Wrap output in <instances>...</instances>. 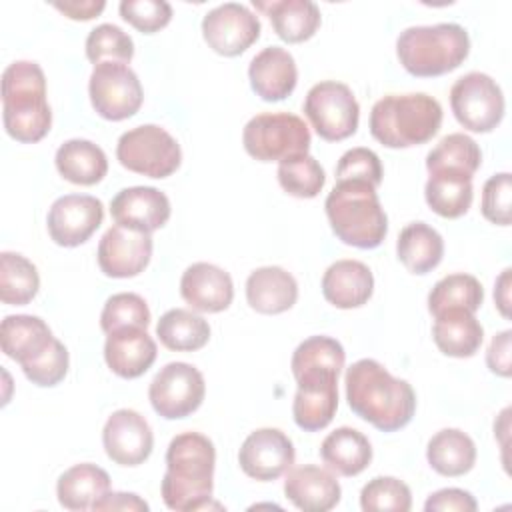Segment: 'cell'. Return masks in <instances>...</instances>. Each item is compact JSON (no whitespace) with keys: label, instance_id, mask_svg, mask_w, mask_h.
<instances>
[{"label":"cell","instance_id":"12","mask_svg":"<svg viewBox=\"0 0 512 512\" xmlns=\"http://www.w3.org/2000/svg\"><path fill=\"white\" fill-rule=\"evenodd\" d=\"M88 94L96 114L112 122L134 116L144 100L138 74L122 62L96 64L90 74Z\"/></svg>","mask_w":512,"mask_h":512},{"label":"cell","instance_id":"33","mask_svg":"<svg viewBox=\"0 0 512 512\" xmlns=\"http://www.w3.org/2000/svg\"><path fill=\"white\" fill-rule=\"evenodd\" d=\"M426 460L442 476H464L474 468L476 444L458 428H442L428 440Z\"/></svg>","mask_w":512,"mask_h":512},{"label":"cell","instance_id":"6","mask_svg":"<svg viewBox=\"0 0 512 512\" xmlns=\"http://www.w3.org/2000/svg\"><path fill=\"white\" fill-rule=\"evenodd\" d=\"M442 126L440 102L424 92L386 94L370 112V134L386 148H410L432 140Z\"/></svg>","mask_w":512,"mask_h":512},{"label":"cell","instance_id":"34","mask_svg":"<svg viewBox=\"0 0 512 512\" xmlns=\"http://www.w3.org/2000/svg\"><path fill=\"white\" fill-rule=\"evenodd\" d=\"M156 336L168 350L194 352L208 344L210 324L192 310L172 308L160 316Z\"/></svg>","mask_w":512,"mask_h":512},{"label":"cell","instance_id":"7","mask_svg":"<svg viewBox=\"0 0 512 512\" xmlns=\"http://www.w3.org/2000/svg\"><path fill=\"white\" fill-rule=\"evenodd\" d=\"M470 54L468 32L454 22L408 26L396 38L402 68L418 78L442 76L456 70Z\"/></svg>","mask_w":512,"mask_h":512},{"label":"cell","instance_id":"48","mask_svg":"<svg viewBox=\"0 0 512 512\" xmlns=\"http://www.w3.org/2000/svg\"><path fill=\"white\" fill-rule=\"evenodd\" d=\"M512 332L510 330H502L498 332L486 352V364L490 368V372L508 378L512 374Z\"/></svg>","mask_w":512,"mask_h":512},{"label":"cell","instance_id":"39","mask_svg":"<svg viewBox=\"0 0 512 512\" xmlns=\"http://www.w3.org/2000/svg\"><path fill=\"white\" fill-rule=\"evenodd\" d=\"M276 176L282 190L294 198H314L326 184L324 168L310 154H300L282 160L278 164Z\"/></svg>","mask_w":512,"mask_h":512},{"label":"cell","instance_id":"44","mask_svg":"<svg viewBox=\"0 0 512 512\" xmlns=\"http://www.w3.org/2000/svg\"><path fill=\"white\" fill-rule=\"evenodd\" d=\"M120 16L136 30L152 34L172 20V6L166 0H122Z\"/></svg>","mask_w":512,"mask_h":512},{"label":"cell","instance_id":"37","mask_svg":"<svg viewBox=\"0 0 512 512\" xmlns=\"http://www.w3.org/2000/svg\"><path fill=\"white\" fill-rule=\"evenodd\" d=\"M484 302V288L480 280L472 274L454 272L440 278L428 294V310L438 316L446 310H468L476 312Z\"/></svg>","mask_w":512,"mask_h":512},{"label":"cell","instance_id":"47","mask_svg":"<svg viewBox=\"0 0 512 512\" xmlns=\"http://www.w3.org/2000/svg\"><path fill=\"white\" fill-rule=\"evenodd\" d=\"M476 508L474 496L462 488H442L424 502L426 512H474Z\"/></svg>","mask_w":512,"mask_h":512},{"label":"cell","instance_id":"5","mask_svg":"<svg viewBox=\"0 0 512 512\" xmlns=\"http://www.w3.org/2000/svg\"><path fill=\"white\" fill-rule=\"evenodd\" d=\"M332 232L348 246L370 250L384 242L388 216L376 186L364 180H340L324 202Z\"/></svg>","mask_w":512,"mask_h":512},{"label":"cell","instance_id":"8","mask_svg":"<svg viewBox=\"0 0 512 512\" xmlns=\"http://www.w3.org/2000/svg\"><path fill=\"white\" fill-rule=\"evenodd\" d=\"M310 140L306 122L290 112L256 114L242 130L244 150L260 162H282L308 154Z\"/></svg>","mask_w":512,"mask_h":512},{"label":"cell","instance_id":"19","mask_svg":"<svg viewBox=\"0 0 512 512\" xmlns=\"http://www.w3.org/2000/svg\"><path fill=\"white\" fill-rule=\"evenodd\" d=\"M170 200L154 186L122 188L110 202L114 224L152 234L170 218Z\"/></svg>","mask_w":512,"mask_h":512},{"label":"cell","instance_id":"25","mask_svg":"<svg viewBox=\"0 0 512 512\" xmlns=\"http://www.w3.org/2000/svg\"><path fill=\"white\" fill-rule=\"evenodd\" d=\"M54 340L50 326L32 314H10L0 324L2 352L16 360L20 368L38 360Z\"/></svg>","mask_w":512,"mask_h":512},{"label":"cell","instance_id":"46","mask_svg":"<svg viewBox=\"0 0 512 512\" xmlns=\"http://www.w3.org/2000/svg\"><path fill=\"white\" fill-rule=\"evenodd\" d=\"M510 198H512V178L510 172L494 174L486 180L482 188V214L488 222L498 226L510 224Z\"/></svg>","mask_w":512,"mask_h":512},{"label":"cell","instance_id":"14","mask_svg":"<svg viewBox=\"0 0 512 512\" xmlns=\"http://www.w3.org/2000/svg\"><path fill=\"white\" fill-rule=\"evenodd\" d=\"M260 18L240 2H224L202 18L206 44L222 56H238L260 38Z\"/></svg>","mask_w":512,"mask_h":512},{"label":"cell","instance_id":"16","mask_svg":"<svg viewBox=\"0 0 512 512\" xmlns=\"http://www.w3.org/2000/svg\"><path fill=\"white\" fill-rule=\"evenodd\" d=\"M294 458L292 440L278 428H258L250 432L238 450L242 472L260 482H270L286 474Z\"/></svg>","mask_w":512,"mask_h":512},{"label":"cell","instance_id":"2","mask_svg":"<svg viewBox=\"0 0 512 512\" xmlns=\"http://www.w3.org/2000/svg\"><path fill=\"white\" fill-rule=\"evenodd\" d=\"M346 400L356 416L382 432L404 428L416 412L410 382L392 376L378 360H356L344 376Z\"/></svg>","mask_w":512,"mask_h":512},{"label":"cell","instance_id":"24","mask_svg":"<svg viewBox=\"0 0 512 512\" xmlns=\"http://www.w3.org/2000/svg\"><path fill=\"white\" fill-rule=\"evenodd\" d=\"M374 292V276L372 270L352 258L336 260L330 264L322 276V294L324 298L340 308H360L364 306Z\"/></svg>","mask_w":512,"mask_h":512},{"label":"cell","instance_id":"20","mask_svg":"<svg viewBox=\"0 0 512 512\" xmlns=\"http://www.w3.org/2000/svg\"><path fill=\"white\" fill-rule=\"evenodd\" d=\"M180 296L192 310L216 314L232 304L234 284L224 268L210 262H194L180 278Z\"/></svg>","mask_w":512,"mask_h":512},{"label":"cell","instance_id":"21","mask_svg":"<svg viewBox=\"0 0 512 512\" xmlns=\"http://www.w3.org/2000/svg\"><path fill=\"white\" fill-rule=\"evenodd\" d=\"M248 78L256 96L266 102H280L294 92L298 68L286 48L266 46L250 60Z\"/></svg>","mask_w":512,"mask_h":512},{"label":"cell","instance_id":"45","mask_svg":"<svg viewBox=\"0 0 512 512\" xmlns=\"http://www.w3.org/2000/svg\"><path fill=\"white\" fill-rule=\"evenodd\" d=\"M68 364H70L68 350L56 338L54 344L38 360L22 366V372L32 384L42 386V388H50V386H56L64 380V376L68 372Z\"/></svg>","mask_w":512,"mask_h":512},{"label":"cell","instance_id":"43","mask_svg":"<svg viewBox=\"0 0 512 512\" xmlns=\"http://www.w3.org/2000/svg\"><path fill=\"white\" fill-rule=\"evenodd\" d=\"M382 176H384V172H382V162H380L378 154L364 146L346 150L336 164V182L364 180L378 188L382 182Z\"/></svg>","mask_w":512,"mask_h":512},{"label":"cell","instance_id":"50","mask_svg":"<svg viewBox=\"0 0 512 512\" xmlns=\"http://www.w3.org/2000/svg\"><path fill=\"white\" fill-rule=\"evenodd\" d=\"M106 2L104 0H64V2H54V8L60 10L64 16L72 20H92L104 10Z\"/></svg>","mask_w":512,"mask_h":512},{"label":"cell","instance_id":"42","mask_svg":"<svg viewBox=\"0 0 512 512\" xmlns=\"http://www.w3.org/2000/svg\"><path fill=\"white\" fill-rule=\"evenodd\" d=\"M364 512H408L412 508L410 488L394 476H376L360 492Z\"/></svg>","mask_w":512,"mask_h":512},{"label":"cell","instance_id":"3","mask_svg":"<svg viewBox=\"0 0 512 512\" xmlns=\"http://www.w3.org/2000/svg\"><path fill=\"white\" fill-rule=\"evenodd\" d=\"M216 450L200 432L176 434L166 450V472L160 494L170 510L190 512L210 508L214 490Z\"/></svg>","mask_w":512,"mask_h":512},{"label":"cell","instance_id":"11","mask_svg":"<svg viewBox=\"0 0 512 512\" xmlns=\"http://www.w3.org/2000/svg\"><path fill=\"white\" fill-rule=\"evenodd\" d=\"M454 118L470 132H492L504 118V94L498 82L484 72H468L450 88Z\"/></svg>","mask_w":512,"mask_h":512},{"label":"cell","instance_id":"38","mask_svg":"<svg viewBox=\"0 0 512 512\" xmlns=\"http://www.w3.org/2000/svg\"><path fill=\"white\" fill-rule=\"evenodd\" d=\"M40 276L36 266L18 252L0 254V300L10 306H24L38 294Z\"/></svg>","mask_w":512,"mask_h":512},{"label":"cell","instance_id":"29","mask_svg":"<svg viewBox=\"0 0 512 512\" xmlns=\"http://www.w3.org/2000/svg\"><path fill=\"white\" fill-rule=\"evenodd\" d=\"M320 458L340 476H358L372 462V444L360 430L340 426L322 440Z\"/></svg>","mask_w":512,"mask_h":512},{"label":"cell","instance_id":"18","mask_svg":"<svg viewBox=\"0 0 512 512\" xmlns=\"http://www.w3.org/2000/svg\"><path fill=\"white\" fill-rule=\"evenodd\" d=\"M102 444L114 464L138 466L152 454L154 434L140 412L120 408L108 416L102 428Z\"/></svg>","mask_w":512,"mask_h":512},{"label":"cell","instance_id":"9","mask_svg":"<svg viewBox=\"0 0 512 512\" xmlns=\"http://www.w3.org/2000/svg\"><path fill=\"white\" fill-rule=\"evenodd\" d=\"M118 162L136 174L148 178H168L182 162V150L176 138L158 124H142L118 138Z\"/></svg>","mask_w":512,"mask_h":512},{"label":"cell","instance_id":"31","mask_svg":"<svg viewBox=\"0 0 512 512\" xmlns=\"http://www.w3.org/2000/svg\"><path fill=\"white\" fill-rule=\"evenodd\" d=\"M54 162L60 176L78 186H94L108 172V158L104 150L84 138H72L60 144Z\"/></svg>","mask_w":512,"mask_h":512},{"label":"cell","instance_id":"23","mask_svg":"<svg viewBox=\"0 0 512 512\" xmlns=\"http://www.w3.org/2000/svg\"><path fill=\"white\" fill-rule=\"evenodd\" d=\"M158 348L146 328H122L106 334L104 360L120 378L142 376L156 360Z\"/></svg>","mask_w":512,"mask_h":512},{"label":"cell","instance_id":"27","mask_svg":"<svg viewBox=\"0 0 512 512\" xmlns=\"http://www.w3.org/2000/svg\"><path fill=\"white\" fill-rule=\"evenodd\" d=\"M432 338L438 350L452 358L474 356L484 340V328L474 312L456 308L434 316Z\"/></svg>","mask_w":512,"mask_h":512},{"label":"cell","instance_id":"13","mask_svg":"<svg viewBox=\"0 0 512 512\" xmlns=\"http://www.w3.org/2000/svg\"><path fill=\"white\" fill-rule=\"evenodd\" d=\"M204 394V376L188 362H168L156 372L148 386V398L154 412L166 420L186 418L196 412Z\"/></svg>","mask_w":512,"mask_h":512},{"label":"cell","instance_id":"22","mask_svg":"<svg viewBox=\"0 0 512 512\" xmlns=\"http://www.w3.org/2000/svg\"><path fill=\"white\" fill-rule=\"evenodd\" d=\"M284 494L298 510L326 512L340 502L342 488L330 470L316 464H304L288 470Z\"/></svg>","mask_w":512,"mask_h":512},{"label":"cell","instance_id":"17","mask_svg":"<svg viewBox=\"0 0 512 512\" xmlns=\"http://www.w3.org/2000/svg\"><path fill=\"white\" fill-rule=\"evenodd\" d=\"M98 266L110 278H134L152 258V234L112 224L98 244Z\"/></svg>","mask_w":512,"mask_h":512},{"label":"cell","instance_id":"15","mask_svg":"<svg viewBox=\"0 0 512 512\" xmlns=\"http://www.w3.org/2000/svg\"><path fill=\"white\" fill-rule=\"evenodd\" d=\"M104 204L90 194H64L48 210L50 238L64 248L84 244L102 224Z\"/></svg>","mask_w":512,"mask_h":512},{"label":"cell","instance_id":"49","mask_svg":"<svg viewBox=\"0 0 512 512\" xmlns=\"http://www.w3.org/2000/svg\"><path fill=\"white\" fill-rule=\"evenodd\" d=\"M150 506L146 500H142L138 494L134 492H108L104 494L94 506L92 510H124V512H146Z\"/></svg>","mask_w":512,"mask_h":512},{"label":"cell","instance_id":"35","mask_svg":"<svg viewBox=\"0 0 512 512\" xmlns=\"http://www.w3.org/2000/svg\"><path fill=\"white\" fill-rule=\"evenodd\" d=\"M424 198L438 216L460 218L468 212L474 198L472 176L456 172L430 174L424 186Z\"/></svg>","mask_w":512,"mask_h":512},{"label":"cell","instance_id":"36","mask_svg":"<svg viewBox=\"0 0 512 512\" xmlns=\"http://www.w3.org/2000/svg\"><path fill=\"white\" fill-rule=\"evenodd\" d=\"M482 164V152L474 138L464 132H452L444 136L426 156L428 174L456 172L474 176Z\"/></svg>","mask_w":512,"mask_h":512},{"label":"cell","instance_id":"4","mask_svg":"<svg viewBox=\"0 0 512 512\" xmlns=\"http://www.w3.org/2000/svg\"><path fill=\"white\" fill-rule=\"evenodd\" d=\"M2 120L8 136L32 144L52 126L44 70L32 60H16L2 72Z\"/></svg>","mask_w":512,"mask_h":512},{"label":"cell","instance_id":"1","mask_svg":"<svg viewBox=\"0 0 512 512\" xmlns=\"http://www.w3.org/2000/svg\"><path fill=\"white\" fill-rule=\"evenodd\" d=\"M346 352L336 338L310 336L302 340L290 360L298 390L292 416L298 428L318 432L326 428L338 410V376Z\"/></svg>","mask_w":512,"mask_h":512},{"label":"cell","instance_id":"41","mask_svg":"<svg viewBox=\"0 0 512 512\" xmlns=\"http://www.w3.org/2000/svg\"><path fill=\"white\" fill-rule=\"evenodd\" d=\"M150 308L140 294L118 292L112 294L100 314V328L110 334L122 328H148Z\"/></svg>","mask_w":512,"mask_h":512},{"label":"cell","instance_id":"10","mask_svg":"<svg viewBox=\"0 0 512 512\" xmlns=\"http://www.w3.org/2000/svg\"><path fill=\"white\" fill-rule=\"evenodd\" d=\"M304 114L322 140L340 142L358 130L360 106L350 86L336 80H322L308 90Z\"/></svg>","mask_w":512,"mask_h":512},{"label":"cell","instance_id":"30","mask_svg":"<svg viewBox=\"0 0 512 512\" xmlns=\"http://www.w3.org/2000/svg\"><path fill=\"white\" fill-rule=\"evenodd\" d=\"M252 4L268 14L274 32L288 44L310 40L322 22L320 8L310 0H254Z\"/></svg>","mask_w":512,"mask_h":512},{"label":"cell","instance_id":"40","mask_svg":"<svg viewBox=\"0 0 512 512\" xmlns=\"http://www.w3.org/2000/svg\"><path fill=\"white\" fill-rule=\"evenodd\" d=\"M86 58L96 66L102 62L128 64L134 58V42L116 24H98L86 38Z\"/></svg>","mask_w":512,"mask_h":512},{"label":"cell","instance_id":"51","mask_svg":"<svg viewBox=\"0 0 512 512\" xmlns=\"http://www.w3.org/2000/svg\"><path fill=\"white\" fill-rule=\"evenodd\" d=\"M494 302L504 318H510V268L502 270L494 284Z\"/></svg>","mask_w":512,"mask_h":512},{"label":"cell","instance_id":"32","mask_svg":"<svg viewBox=\"0 0 512 512\" xmlns=\"http://www.w3.org/2000/svg\"><path fill=\"white\" fill-rule=\"evenodd\" d=\"M396 254L408 272L428 274L442 262L444 240L430 224L410 222L398 234Z\"/></svg>","mask_w":512,"mask_h":512},{"label":"cell","instance_id":"28","mask_svg":"<svg viewBox=\"0 0 512 512\" xmlns=\"http://www.w3.org/2000/svg\"><path fill=\"white\" fill-rule=\"evenodd\" d=\"M110 492V476L104 468L82 462L64 470L56 482V496L66 510H90L104 494Z\"/></svg>","mask_w":512,"mask_h":512},{"label":"cell","instance_id":"26","mask_svg":"<svg viewBox=\"0 0 512 512\" xmlns=\"http://www.w3.org/2000/svg\"><path fill=\"white\" fill-rule=\"evenodd\" d=\"M246 300L258 314H282L298 300L296 278L280 266H262L246 280Z\"/></svg>","mask_w":512,"mask_h":512}]
</instances>
